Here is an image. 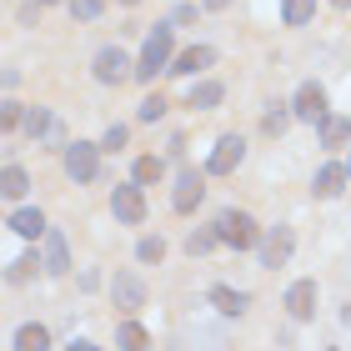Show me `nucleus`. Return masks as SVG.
Segmentation results:
<instances>
[{"mask_svg":"<svg viewBox=\"0 0 351 351\" xmlns=\"http://www.w3.org/2000/svg\"><path fill=\"white\" fill-rule=\"evenodd\" d=\"M110 301H116L125 316H136L141 306H146V281H141L136 271H116V281H110Z\"/></svg>","mask_w":351,"mask_h":351,"instance_id":"5","label":"nucleus"},{"mask_svg":"<svg viewBox=\"0 0 351 351\" xmlns=\"http://www.w3.org/2000/svg\"><path fill=\"white\" fill-rule=\"evenodd\" d=\"M71 351H101V346H90V341H75V346H71Z\"/></svg>","mask_w":351,"mask_h":351,"instance_id":"34","label":"nucleus"},{"mask_svg":"<svg viewBox=\"0 0 351 351\" xmlns=\"http://www.w3.org/2000/svg\"><path fill=\"white\" fill-rule=\"evenodd\" d=\"M101 10H106V0H71V15H75V21H95Z\"/></svg>","mask_w":351,"mask_h":351,"instance_id":"27","label":"nucleus"},{"mask_svg":"<svg viewBox=\"0 0 351 351\" xmlns=\"http://www.w3.org/2000/svg\"><path fill=\"white\" fill-rule=\"evenodd\" d=\"M15 351H51V331L36 326V322L21 326V331H15Z\"/></svg>","mask_w":351,"mask_h":351,"instance_id":"18","label":"nucleus"},{"mask_svg":"<svg viewBox=\"0 0 351 351\" xmlns=\"http://www.w3.org/2000/svg\"><path fill=\"white\" fill-rule=\"evenodd\" d=\"M121 146H125V125H110L106 141H101V151H121Z\"/></svg>","mask_w":351,"mask_h":351,"instance_id":"32","label":"nucleus"},{"mask_svg":"<svg viewBox=\"0 0 351 351\" xmlns=\"http://www.w3.org/2000/svg\"><path fill=\"white\" fill-rule=\"evenodd\" d=\"M110 211H116V221H125V226H141V221H146V196H141V181L110 191Z\"/></svg>","mask_w":351,"mask_h":351,"instance_id":"7","label":"nucleus"},{"mask_svg":"<svg viewBox=\"0 0 351 351\" xmlns=\"http://www.w3.org/2000/svg\"><path fill=\"white\" fill-rule=\"evenodd\" d=\"M216 241H221L216 226H206V231H191V236H186V251H191V256H206V251H211Z\"/></svg>","mask_w":351,"mask_h":351,"instance_id":"25","label":"nucleus"},{"mask_svg":"<svg viewBox=\"0 0 351 351\" xmlns=\"http://www.w3.org/2000/svg\"><path fill=\"white\" fill-rule=\"evenodd\" d=\"M331 5H351V0H331Z\"/></svg>","mask_w":351,"mask_h":351,"instance_id":"36","label":"nucleus"},{"mask_svg":"<svg viewBox=\"0 0 351 351\" xmlns=\"http://www.w3.org/2000/svg\"><path fill=\"white\" fill-rule=\"evenodd\" d=\"M0 191H5L10 201H21L25 191H30V176H25L21 166H5V176H0Z\"/></svg>","mask_w":351,"mask_h":351,"instance_id":"23","label":"nucleus"},{"mask_svg":"<svg viewBox=\"0 0 351 351\" xmlns=\"http://www.w3.org/2000/svg\"><path fill=\"white\" fill-rule=\"evenodd\" d=\"M291 116H296V110H271V116H266V131H271V136H281Z\"/></svg>","mask_w":351,"mask_h":351,"instance_id":"30","label":"nucleus"},{"mask_svg":"<svg viewBox=\"0 0 351 351\" xmlns=\"http://www.w3.org/2000/svg\"><path fill=\"white\" fill-rule=\"evenodd\" d=\"M241 161H246V141L241 136H221L216 151H211V161H206V171H211V176H231Z\"/></svg>","mask_w":351,"mask_h":351,"instance_id":"9","label":"nucleus"},{"mask_svg":"<svg viewBox=\"0 0 351 351\" xmlns=\"http://www.w3.org/2000/svg\"><path fill=\"white\" fill-rule=\"evenodd\" d=\"M21 121H25V110L15 106V101H5V110H0V125H5V131H10V125H21Z\"/></svg>","mask_w":351,"mask_h":351,"instance_id":"31","label":"nucleus"},{"mask_svg":"<svg viewBox=\"0 0 351 351\" xmlns=\"http://www.w3.org/2000/svg\"><path fill=\"white\" fill-rule=\"evenodd\" d=\"M116 346H121V351H146V346H151V337H146V326L125 322V326L116 331Z\"/></svg>","mask_w":351,"mask_h":351,"instance_id":"21","label":"nucleus"},{"mask_svg":"<svg viewBox=\"0 0 351 351\" xmlns=\"http://www.w3.org/2000/svg\"><path fill=\"white\" fill-rule=\"evenodd\" d=\"M291 251H296V236H291V226H271L266 236H261V266H286L291 261Z\"/></svg>","mask_w":351,"mask_h":351,"instance_id":"8","label":"nucleus"},{"mask_svg":"<svg viewBox=\"0 0 351 351\" xmlns=\"http://www.w3.org/2000/svg\"><path fill=\"white\" fill-rule=\"evenodd\" d=\"M45 271H51V276H60V271H71V251H66V236L60 231H45Z\"/></svg>","mask_w":351,"mask_h":351,"instance_id":"15","label":"nucleus"},{"mask_svg":"<svg viewBox=\"0 0 351 351\" xmlns=\"http://www.w3.org/2000/svg\"><path fill=\"white\" fill-rule=\"evenodd\" d=\"M125 5H141V0H125Z\"/></svg>","mask_w":351,"mask_h":351,"instance_id":"37","label":"nucleus"},{"mask_svg":"<svg viewBox=\"0 0 351 351\" xmlns=\"http://www.w3.org/2000/svg\"><path fill=\"white\" fill-rule=\"evenodd\" d=\"M206 66H216V51H211V45H191V51H181V56L171 60L176 75H196V71H206Z\"/></svg>","mask_w":351,"mask_h":351,"instance_id":"13","label":"nucleus"},{"mask_svg":"<svg viewBox=\"0 0 351 351\" xmlns=\"http://www.w3.org/2000/svg\"><path fill=\"white\" fill-rule=\"evenodd\" d=\"M216 236L226 246H236V251L261 246V226H256V216H246V211H221L216 216Z\"/></svg>","mask_w":351,"mask_h":351,"instance_id":"1","label":"nucleus"},{"mask_svg":"<svg viewBox=\"0 0 351 351\" xmlns=\"http://www.w3.org/2000/svg\"><path fill=\"white\" fill-rule=\"evenodd\" d=\"M346 141H351V121L346 116H326L322 121V146L337 151V146H346Z\"/></svg>","mask_w":351,"mask_h":351,"instance_id":"17","label":"nucleus"},{"mask_svg":"<svg viewBox=\"0 0 351 351\" xmlns=\"http://www.w3.org/2000/svg\"><path fill=\"white\" fill-rule=\"evenodd\" d=\"M36 266H45V261H36V256H21V261H10V271H5V276H10V281H25V276H36Z\"/></svg>","mask_w":351,"mask_h":351,"instance_id":"28","label":"nucleus"},{"mask_svg":"<svg viewBox=\"0 0 351 351\" xmlns=\"http://www.w3.org/2000/svg\"><path fill=\"white\" fill-rule=\"evenodd\" d=\"M221 95H226V86L221 81H201V86H191V110H211V106H221Z\"/></svg>","mask_w":351,"mask_h":351,"instance_id":"16","label":"nucleus"},{"mask_svg":"<svg viewBox=\"0 0 351 351\" xmlns=\"http://www.w3.org/2000/svg\"><path fill=\"white\" fill-rule=\"evenodd\" d=\"M346 171H351V161H346Z\"/></svg>","mask_w":351,"mask_h":351,"instance_id":"38","label":"nucleus"},{"mask_svg":"<svg viewBox=\"0 0 351 351\" xmlns=\"http://www.w3.org/2000/svg\"><path fill=\"white\" fill-rule=\"evenodd\" d=\"M286 311H291V322H311L316 316V281H296L286 291Z\"/></svg>","mask_w":351,"mask_h":351,"instance_id":"12","label":"nucleus"},{"mask_svg":"<svg viewBox=\"0 0 351 351\" xmlns=\"http://www.w3.org/2000/svg\"><path fill=\"white\" fill-rule=\"evenodd\" d=\"M211 301H216V311H226V316L246 311V291H231V286H211Z\"/></svg>","mask_w":351,"mask_h":351,"instance_id":"19","label":"nucleus"},{"mask_svg":"<svg viewBox=\"0 0 351 351\" xmlns=\"http://www.w3.org/2000/svg\"><path fill=\"white\" fill-rule=\"evenodd\" d=\"M21 125H25V136H30V141H51V146H60V141H66V131H60V121H56V116H51L45 106H30Z\"/></svg>","mask_w":351,"mask_h":351,"instance_id":"10","label":"nucleus"},{"mask_svg":"<svg viewBox=\"0 0 351 351\" xmlns=\"http://www.w3.org/2000/svg\"><path fill=\"white\" fill-rule=\"evenodd\" d=\"M291 110H296V121H326V86H316V81H306L296 90V101H291Z\"/></svg>","mask_w":351,"mask_h":351,"instance_id":"11","label":"nucleus"},{"mask_svg":"<svg viewBox=\"0 0 351 351\" xmlns=\"http://www.w3.org/2000/svg\"><path fill=\"white\" fill-rule=\"evenodd\" d=\"M206 176H211V171H196V166H186L181 176H176V191H171V206H176V211H196V206L206 201Z\"/></svg>","mask_w":351,"mask_h":351,"instance_id":"4","label":"nucleus"},{"mask_svg":"<svg viewBox=\"0 0 351 351\" xmlns=\"http://www.w3.org/2000/svg\"><path fill=\"white\" fill-rule=\"evenodd\" d=\"M125 75H136V66H131V56H125L121 45L95 51V81H101V86H121Z\"/></svg>","mask_w":351,"mask_h":351,"instance_id":"6","label":"nucleus"},{"mask_svg":"<svg viewBox=\"0 0 351 351\" xmlns=\"http://www.w3.org/2000/svg\"><path fill=\"white\" fill-rule=\"evenodd\" d=\"M316 15V0H281V21L286 25H306Z\"/></svg>","mask_w":351,"mask_h":351,"instance_id":"22","label":"nucleus"},{"mask_svg":"<svg viewBox=\"0 0 351 351\" xmlns=\"http://www.w3.org/2000/svg\"><path fill=\"white\" fill-rule=\"evenodd\" d=\"M10 231H15V236H45L51 226H45L40 211H15V216H10Z\"/></svg>","mask_w":351,"mask_h":351,"instance_id":"20","label":"nucleus"},{"mask_svg":"<svg viewBox=\"0 0 351 351\" xmlns=\"http://www.w3.org/2000/svg\"><path fill=\"white\" fill-rule=\"evenodd\" d=\"M201 5H206V10H226L231 0H201Z\"/></svg>","mask_w":351,"mask_h":351,"instance_id":"33","label":"nucleus"},{"mask_svg":"<svg viewBox=\"0 0 351 351\" xmlns=\"http://www.w3.org/2000/svg\"><path fill=\"white\" fill-rule=\"evenodd\" d=\"M171 30L176 25H156L146 36V51L136 60V81H156V71H171Z\"/></svg>","mask_w":351,"mask_h":351,"instance_id":"2","label":"nucleus"},{"mask_svg":"<svg viewBox=\"0 0 351 351\" xmlns=\"http://www.w3.org/2000/svg\"><path fill=\"white\" fill-rule=\"evenodd\" d=\"M136 256H141V261H161V256H166V241H161V236H146V241L136 246Z\"/></svg>","mask_w":351,"mask_h":351,"instance_id":"26","label":"nucleus"},{"mask_svg":"<svg viewBox=\"0 0 351 351\" xmlns=\"http://www.w3.org/2000/svg\"><path fill=\"white\" fill-rule=\"evenodd\" d=\"M36 5H56V0H36Z\"/></svg>","mask_w":351,"mask_h":351,"instance_id":"35","label":"nucleus"},{"mask_svg":"<svg viewBox=\"0 0 351 351\" xmlns=\"http://www.w3.org/2000/svg\"><path fill=\"white\" fill-rule=\"evenodd\" d=\"M66 176H71L75 186H90L95 176H101V146H90V141L66 146Z\"/></svg>","mask_w":351,"mask_h":351,"instance_id":"3","label":"nucleus"},{"mask_svg":"<svg viewBox=\"0 0 351 351\" xmlns=\"http://www.w3.org/2000/svg\"><path fill=\"white\" fill-rule=\"evenodd\" d=\"M161 171H166L161 156H141V161H136V181H141V186H151V181H161Z\"/></svg>","mask_w":351,"mask_h":351,"instance_id":"24","label":"nucleus"},{"mask_svg":"<svg viewBox=\"0 0 351 351\" xmlns=\"http://www.w3.org/2000/svg\"><path fill=\"white\" fill-rule=\"evenodd\" d=\"M351 181V171L346 166H322V171H316V181H311V191H316V196H322V201H331V196H341V186Z\"/></svg>","mask_w":351,"mask_h":351,"instance_id":"14","label":"nucleus"},{"mask_svg":"<svg viewBox=\"0 0 351 351\" xmlns=\"http://www.w3.org/2000/svg\"><path fill=\"white\" fill-rule=\"evenodd\" d=\"M166 116V101L161 95H146V101H141V121H161Z\"/></svg>","mask_w":351,"mask_h":351,"instance_id":"29","label":"nucleus"}]
</instances>
